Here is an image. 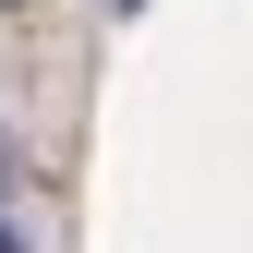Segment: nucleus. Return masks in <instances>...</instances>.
I'll use <instances>...</instances> for the list:
<instances>
[{"mask_svg": "<svg viewBox=\"0 0 253 253\" xmlns=\"http://www.w3.org/2000/svg\"><path fill=\"white\" fill-rule=\"evenodd\" d=\"M0 253H24V229H12V205H0Z\"/></svg>", "mask_w": 253, "mask_h": 253, "instance_id": "1", "label": "nucleus"}]
</instances>
